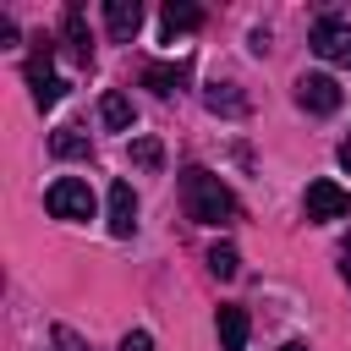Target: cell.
<instances>
[{"label":"cell","instance_id":"6da1fadb","mask_svg":"<svg viewBox=\"0 0 351 351\" xmlns=\"http://www.w3.org/2000/svg\"><path fill=\"white\" fill-rule=\"evenodd\" d=\"M181 203H186V214H192L197 225H230V219L241 214L236 192H230L214 170H203V165L181 170Z\"/></svg>","mask_w":351,"mask_h":351},{"label":"cell","instance_id":"7a4b0ae2","mask_svg":"<svg viewBox=\"0 0 351 351\" xmlns=\"http://www.w3.org/2000/svg\"><path fill=\"white\" fill-rule=\"evenodd\" d=\"M44 208H49L55 219H93V192H88V181H77V176H60V181H49V192H44Z\"/></svg>","mask_w":351,"mask_h":351},{"label":"cell","instance_id":"3957f363","mask_svg":"<svg viewBox=\"0 0 351 351\" xmlns=\"http://www.w3.org/2000/svg\"><path fill=\"white\" fill-rule=\"evenodd\" d=\"M307 44H313L318 60H329V66H351V22H340V16H318Z\"/></svg>","mask_w":351,"mask_h":351},{"label":"cell","instance_id":"277c9868","mask_svg":"<svg viewBox=\"0 0 351 351\" xmlns=\"http://www.w3.org/2000/svg\"><path fill=\"white\" fill-rule=\"evenodd\" d=\"M340 99H346V93H340L335 77H324V71H302V77H296V104H302L307 115H335Z\"/></svg>","mask_w":351,"mask_h":351},{"label":"cell","instance_id":"5b68a950","mask_svg":"<svg viewBox=\"0 0 351 351\" xmlns=\"http://www.w3.org/2000/svg\"><path fill=\"white\" fill-rule=\"evenodd\" d=\"M302 208H307V219H346L351 214V192L346 186H335V181H313L307 186V197H302Z\"/></svg>","mask_w":351,"mask_h":351},{"label":"cell","instance_id":"8992f818","mask_svg":"<svg viewBox=\"0 0 351 351\" xmlns=\"http://www.w3.org/2000/svg\"><path fill=\"white\" fill-rule=\"evenodd\" d=\"M104 27H110L115 44H132L137 27H143V5H137V0H110V5H104Z\"/></svg>","mask_w":351,"mask_h":351},{"label":"cell","instance_id":"52a82bcc","mask_svg":"<svg viewBox=\"0 0 351 351\" xmlns=\"http://www.w3.org/2000/svg\"><path fill=\"white\" fill-rule=\"evenodd\" d=\"M110 230L115 236H132L137 230V192H132V181H115L110 186Z\"/></svg>","mask_w":351,"mask_h":351},{"label":"cell","instance_id":"ba28073f","mask_svg":"<svg viewBox=\"0 0 351 351\" xmlns=\"http://www.w3.org/2000/svg\"><path fill=\"white\" fill-rule=\"evenodd\" d=\"M214 329H219V351H247V313L241 307H219V318H214Z\"/></svg>","mask_w":351,"mask_h":351},{"label":"cell","instance_id":"9c48e42d","mask_svg":"<svg viewBox=\"0 0 351 351\" xmlns=\"http://www.w3.org/2000/svg\"><path fill=\"white\" fill-rule=\"evenodd\" d=\"M66 44H71L77 66H93V38H88V22H82V5L66 11Z\"/></svg>","mask_w":351,"mask_h":351},{"label":"cell","instance_id":"30bf717a","mask_svg":"<svg viewBox=\"0 0 351 351\" xmlns=\"http://www.w3.org/2000/svg\"><path fill=\"white\" fill-rule=\"evenodd\" d=\"M99 121H104L110 132H132L137 110H132V99H126V93H104V99H99Z\"/></svg>","mask_w":351,"mask_h":351},{"label":"cell","instance_id":"8fae6325","mask_svg":"<svg viewBox=\"0 0 351 351\" xmlns=\"http://www.w3.org/2000/svg\"><path fill=\"white\" fill-rule=\"evenodd\" d=\"M181 82H186V66H159V60H154V66H143V88H154L159 99H170Z\"/></svg>","mask_w":351,"mask_h":351},{"label":"cell","instance_id":"7c38bea8","mask_svg":"<svg viewBox=\"0 0 351 351\" xmlns=\"http://www.w3.org/2000/svg\"><path fill=\"white\" fill-rule=\"evenodd\" d=\"M49 154H55V159H88V154H93V143H88V132L60 126V132L49 137Z\"/></svg>","mask_w":351,"mask_h":351},{"label":"cell","instance_id":"4fadbf2b","mask_svg":"<svg viewBox=\"0 0 351 351\" xmlns=\"http://www.w3.org/2000/svg\"><path fill=\"white\" fill-rule=\"evenodd\" d=\"M159 22H165V38H176V33H192V27L203 22V11H197V5H176V0H170Z\"/></svg>","mask_w":351,"mask_h":351},{"label":"cell","instance_id":"5bb4252c","mask_svg":"<svg viewBox=\"0 0 351 351\" xmlns=\"http://www.w3.org/2000/svg\"><path fill=\"white\" fill-rule=\"evenodd\" d=\"M203 99H208V110H214V115H247V99H241L230 82H214Z\"/></svg>","mask_w":351,"mask_h":351},{"label":"cell","instance_id":"9a60e30c","mask_svg":"<svg viewBox=\"0 0 351 351\" xmlns=\"http://www.w3.org/2000/svg\"><path fill=\"white\" fill-rule=\"evenodd\" d=\"M208 269H214L219 280H230V274L241 269V258H236V247H230V241H214V247H208Z\"/></svg>","mask_w":351,"mask_h":351},{"label":"cell","instance_id":"2e32d148","mask_svg":"<svg viewBox=\"0 0 351 351\" xmlns=\"http://www.w3.org/2000/svg\"><path fill=\"white\" fill-rule=\"evenodd\" d=\"M132 165H143V170H159V165H165V148H159L154 137H137V143H132Z\"/></svg>","mask_w":351,"mask_h":351},{"label":"cell","instance_id":"e0dca14e","mask_svg":"<svg viewBox=\"0 0 351 351\" xmlns=\"http://www.w3.org/2000/svg\"><path fill=\"white\" fill-rule=\"evenodd\" d=\"M49 346H55V351H93V346H88L71 324H55V329H49Z\"/></svg>","mask_w":351,"mask_h":351},{"label":"cell","instance_id":"ac0fdd59","mask_svg":"<svg viewBox=\"0 0 351 351\" xmlns=\"http://www.w3.org/2000/svg\"><path fill=\"white\" fill-rule=\"evenodd\" d=\"M121 351H154V335H148V329H132V335L121 340Z\"/></svg>","mask_w":351,"mask_h":351},{"label":"cell","instance_id":"d6986e66","mask_svg":"<svg viewBox=\"0 0 351 351\" xmlns=\"http://www.w3.org/2000/svg\"><path fill=\"white\" fill-rule=\"evenodd\" d=\"M340 280H346V285H351V241H346V247H340Z\"/></svg>","mask_w":351,"mask_h":351},{"label":"cell","instance_id":"ffe728a7","mask_svg":"<svg viewBox=\"0 0 351 351\" xmlns=\"http://www.w3.org/2000/svg\"><path fill=\"white\" fill-rule=\"evenodd\" d=\"M340 165L351 170V132H346V143H340Z\"/></svg>","mask_w":351,"mask_h":351},{"label":"cell","instance_id":"44dd1931","mask_svg":"<svg viewBox=\"0 0 351 351\" xmlns=\"http://www.w3.org/2000/svg\"><path fill=\"white\" fill-rule=\"evenodd\" d=\"M280 351H307V346H302V340H285V346H280Z\"/></svg>","mask_w":351,"mask_h":351}]
</instances>
